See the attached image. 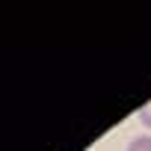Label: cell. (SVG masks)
<instances>
[{
	"instance_id": "6da1fadb",
	"label": "cell",
	"mask_w": 151,
	"mask_h": 151,
	"mask_svg": "<svg viewBox=\"0 0 151 151\" xmlns=\"http://www.w3.org/2000/svg\"><path fill=\"white\" fill-rule=\"evenodd\" d=\"M127 151H151V136H133Z\"/></svg>"
},
{
	"instance_id": "7a4b0ae2",
	"label": "cell",
	"mask_w": 151,
	"mask_h": 151,
	"mask_svg": "<svg viewBox=\"0 0 151 151\" xmlns=\"http://www.w3.org/2000/svg\"><path fill=\"white\" fill-rule=\"evenodd\" d=\"M139 122H142V124H145V127H151V104H148V107H142V110H139Z\"/></svg>"
}]
</instances>
